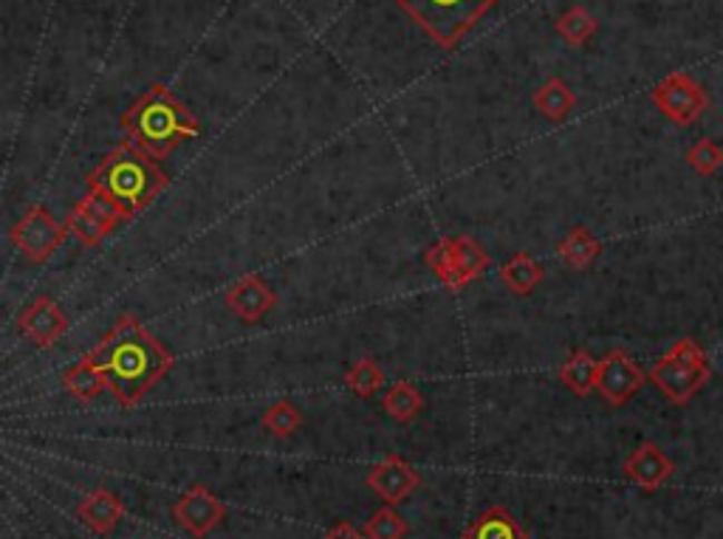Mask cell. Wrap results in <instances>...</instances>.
Instances as JSON below:
<instances>
[{"mask_svg": "<svg viewBox=\"0 0 723 539\" xmlns=\"http://www.w3.org/2000/svg\"><path fill=\"white\" fill-rule=\"evenodd\" d=\"M91 359L105 370L108 390L123 406H134L173 367V353L153 340L145 325L130 314L119 316Z\"/></svg>", "mask_w": 723, "mask_h": 539, "instance_id": "1", "label": "cell"}, {"mask_svg": "<svg viewBox=\"0 0 723 539\" xmlns=\"http://www.w3.org/2000/svg\"><path fill=\"white\" fill-rule=\"evenodd\" d=\"M123 145L150 158H165L182 141L201 134V121L165 86H153L123 116Z\"/></svg>", "mask_w": 723, "mask_h": 539, "instance_id": "2", "label": "cell"}, {"mask_svg": "<svg viewBox=\"0 0 723 539\" xmlns=\"http://www.w3.org/2000/svg\"><path fill=\"white\" fill-rule=\"evenodd\" d=\"M167 184H170V178L158 167L156 158L128 145L110 153L88 178V189L108 195L114 204L123 206L128 218L145 213L147 206L165 193Z\"/></svg>", "mask_w": 723, "mask_h": 539, "instance_id": "3", "label": "cell"}, {"mask_svg": "<svg viewBox=\"0 0 723 539\" xmlns=\"http://www.w3.org/2000/svg\"><path fill=\"white\" fill-rule=\"evenodd\" d=\"M432 43L456 49L500 0H393Z\"/></svg>", "mask_w": 723, "mask_h": 539, "instance_id": "4", "label": "cell"}, {"mask_svg": "<svg viewBox=\"0 0 723 539\" xmlns=\"http://www.w3.org/2000/svg\"><path fill=\"white\" fill-rule=\"evenodd\" d=\"M647 379L662 390V395H667V401L684 406L706 388L712 379V362L698 342L684 336L653 364Z\"/></svg>", "mask_w": 723, "mask_h": 539, "instance_id": "5", "label": "cell"}, {"mask_svg": "<svg viewBox=\"0 0 723 539\" xmlns=\"http://www.w3.org/2000/svg\"><path fill=\"white\" fill-rule=\"evenodd\" d=\"M653 105L658 108V114L667 116L673 125L678 128H690L710 108V94L701 86L698 79L690 77L684 71H673L658 82L651 91Z\"/></svg>", "mask_w": 723, "mask_h": 539, "instance_id": "6", "label": "cell"}, {"mask_svg": "<svg viewBox=\"0 0 723 539\" xmlns=\"http://www.w3.org/2000/svg\"><path fill=\"white\" fill-rule=\"evenodd\" d=\"M68 235V226H60L43 204H35L18 224L12 226V243L31 263H46L55 257Z\"/></svg>", "mask_w": 723, "mask_h": 539, "instance_id": "7", "label": "cell"}, {"mask_svg": "<svg viewBox=\"0 0 723 539\" xmlns=\"http://www.w3.org/2000/svg\"><path fill=\"white\" fill-rule=\"evenodd\" d=\"M647 373L627 356L625 351H610L608 356L599 362V379H596V390L610 406H625L638 390L645 388Z\"/></svg>", "mask_w": 723, "mask_h": 539, "instance_id": "8", "label": "cell"}, {"mask_svg": "<svg viewBox=\"0 0 723 539\" xmlns=\"http://www.w3.org/2000/svg\"><path fill=\"white\" fill-rule=\"evenodd\" d=\"M173 517L193 537H207L224 520L226 509L213 491L204 489V486H193L178 497V503L173 506Z\"/></svg>", "mask_w": 723, "mask_h": 539, "instance_id": "9", "label": "cell"}, {"mask_svg": "<svg viewBox=\"0 0 723 539\" xmlns=\"http://www.w3.org/2000/svg\"><path fill=\"white\" fill-rule=\"evenodd\" d=\"M622 472H625V478L633 480L638 489L658 491L675 474V463L670 461L658 443L645 441L638 443V447L627 454Z\"/></svg>", "mask_w": 723, "mask_h": 539, "instance_id": "10", "label": "cell"}, {"mask_svg": "<svg viewBox=\"0 0 723 539\" xmlns=\"http://www.w3.org/2000/svg\"><path fill=\"white\" fill-rule=\"evenodd\" d=\"M419 483L421 474L408 461H401L399 454H390L368 472V486L382 497L384 506H399L401 500H408L419 489Z\"/></svg>", "mask_w": 723, "mask_h": 539, "instance_id": "11", "label": "cell"}, {"mask_svg": "<svg viewBox=\"0 0 723 539\" xmlns=\"http://www.w3.org/2000/svg\"><path fill=\"white\" fill-rule=\"evenodd\" d=\"M20 331H23L26 340H31L40 347H51L66 336L68 331V316L62 314L60 305L51 297H37L29 308L20 316Z\"/></svg>", "mask_w": 723, "mask_h": 539, "instance_id": "12", "label": "cell"}, {"mask_svg": "<svg viewBox=\"0 0 723 539\" xmlns=\"http://www.w3.org/2000/svg\"><path fill=\"white\" fill-rule=\"evenodd\" d=\"M226 305L244 322H257L277 305V294L261 277L250 274V277L237 280L226 292Z\"/></svg>", "mask_w": 723, "mask_h": 539, "instance_id": "13", "label": "cell"}, {"mask_svg": "<svg viewBox=\"0 0 723 539\" xmlns=\"http://www.w3.org/2000/svg\"><path fill=\"white\" fill-rule=\"evenodd\" d=\"M123 514H125L123 500H119L110 489H102V486L94 489L91 494L77 506V517L82 520V526L91 528V531L99 533V537L114 531V528L119 526V520H123Z\"/></svg>", "mask_w": 723, "mask_h": 539, "instance_id": "14", "label": "cell"}, {"mask_svg": "<svg viewBox=\"0 0 723 539\" xmlns=\"http://www.w3.org/2000/svg\"><path fill=\"white\" fill-rule=\"evenodd\" d=\"M535 108L537 114H543L546 119L563 121L577 108V94L568 88V82H563L559 77H551L535 91Z\"/></svg>", "mask_w": 723, "mask_h": 539, "instance_id": "15", "label": "cell"}, {"mask_svg": "<svg viewBox=\"0 0 723 539\" xmlns=\"http://www.w3.org/2000/svg\"><path fill=\"white\" fill-rule=\"evenodd\" d=\"M557 255L574 272H585L602 255V243L590 235L588 226H574L557 246Z\"/></svg>", "mask_w": 723, "mask_h": 539, "instance_id": "16", "label": "cell"}, {"mask_svg": "<svg viewBox=\"0 0 723 539\" xmlns=\"http://www.w3.org/2000/svg\"><path fill=\"white\" fill-rule=\"evenodd\" d=\"M463 539H526L524 528L500 506H492L472 520Z\"/></svg>", "mask_w": 723, "mask_h": 539, "instance_id": "17", "label": "cell"}, {"mask_svg": "<svg viewBox=\"0 0 723 539\" xmlns=\"http://www.w3.org/2000/svg\"><path fill=\"white\" fill-rule=\"evenodd\" d=\"M543 274L546 272H543V266L529 252H517V255H511L509 261L504 263V268H500V280H504L506 288L520 294V297L535 292L537 285L543 283Z\"/></svg>", "mask_w": 723, "mask_h": 539, "instance_id": "18", "label": "cell"}, {"mask_svg": "<svg viewBox=\"0 0 723 539\" xmlns=\"http://www.w3.org/2000/svg\"><path fill=\"white\" fill-rule=\"evenodd\" d=\"M559 379L571 390L574 395H588L596 390V379H599V362L590 356L588 351H577L563 362L559 367Z\"/></svg>", "mask_w": 723, "mask_h": 539, "instance_id": "19", "label": "cell"}, {"mask_svg": "<svg viewBox=\"0 0 723 539\" xmlns=\"http://www.w3.org/2000/svg\"><path fill=\"white\" fill-rule=\"evenodd\" d=\"M66 390L71 395H77L79 401H91L97 399L102 390H108V376H105V370L94 362L91 356H86L79 364H74L71 373L66 376Z\"/></svg>", "mask_w": 723, "mask_h": 539, "instance_id": "20", "label": "cell"}, {"mask_svg": "<svg viewBox=\"0 0 723 539\" xmlns=\"http://www.w3.org/2000/svg\"><path fill=\"white\" fill-rule=\"evenodd\" d=\"M427 266L432 268L438 280L450 288H463L467 280H463L461 268H458V257H456V241L452 237H444V241L432 243L427 248Z\"/></svg>", "mask_w": 723, "mask_h": 539, "instance_id": "21", "label": "cell"}, {"mask_svg": "<svg viewBox=\"0 0 723 539\" xmlns=\"http://www.w3.org/2000/svg\"><path fill=\"white\" fill-rule=\"evenodd\" d=\"M596 29H599V23H596V18L585 7L566 9L557 20V35L563 37L568 46H574V49H583L590 37L596 35Z\"/></svg>", "mask_w": 723, "mask_h": 539, "instance_id": "22", "label": "cell"}, {"mask_svg": "<svg viewBox=\"0 0 723 539\" xmlns=\"http://www.w3.org/2000/svg\"><path fill=\"white\" fill-rule=\"evenodd\" d=\"M421 406H424V399H421L419 390L408 382L393 384V388L388 390V395H384V412H388L393 421H399V424L413 421L421 412Z\"/></svg>", "mask_w": 723, "mask_h": 539, "instance_id": "23", "label": "cell"}, {"mask_svg": "<svg viewBox=\"0 0 723 539\" xmlns=\"http://www.w3.org/2000/svg\"><path fill=\"white\" fill-rule=\"evenodd\" d=\"M345 384L359 399H371V395H377L384 388V373L373 359H359L345 373Z\"/></svg>", "mask_w": 723, "mask_h": 539, "instance_id": "24", "label": "cell"}, {"mask_svg": "<svg viewBox=\"0 0 723 539\" xmlns=\"http://www.w3.org/2000/svg\"><path fill=\"white\" fill-rule=\"evenodd\" d=\"M456 257L467 283L478 280L489 268V252L475 237H456Z\"/></svg>", "mask_w": 723, "mask_h": 539, "instance_id": "25", "label": "cell"}, {"mask_svg": "<svg viewBox=\"0 0 723 539\" xmlns=\"http://www.w3.org/2000/svg\"><path fill=\"white\" fill-rule=\"evenodd\" d=\"M300 424H303V415H300L292 401H277V404L266 406V412H263V427L277 438L294 435Z\"/></svg>", "mask_w": 723, "mask_h": 539, "instance_id": "26", "label": "cell"}, {"mask_svg": "<svg viewBox=\"0 0 723 539\" xmlns=\"http://www.w3.org/2000/svg\"><path fill=\"white\" fill-rule=\"evenodd\" d=\"M79 209H86L88 215H91L94 220H97L99 226H105V229H114L116 224H123V220H128V215L123 213V206L114 204V200L108 198V195L102 193H94V189H88V195L82 200H79Z\"/></svg>", "mask_w": 723, "mask_h": 539, "instance_id": "27", "label": "cell"}, {"mask_svg": "<svg viewBox=\"0 0 723 539\" xmlns=\"http://www.w3.org/2000/svg\"><path fill=\"white\" fill-rule=\"evenodd\" d=\"M687 164L698 176H715L723 167V147L712 139H698L687 150Z\"/></svg>", "mask_w": 723, "mask_h": 539, "instance_id": "28", "label": "cell"}, {"mask_svg": "<svg viewBox=\"0 0 723 539\" xmlns=\"http://www.w3.org/2000/svg\"><path fill=\"white\" fill-rule=\"evenodd\" d=\"M404 533H408V522L401 520L393 506H382L365 526L368 539H401Z\"/></svg>", "mask_w": 723, "mask_h": 539, "instance_id": "29", "label": "cell"}, {"mask_svg": "<svg viewBox=\"0 0 723 539\" xmlns=\"http://www.w3.org/2000/svg\"><path fill=\"white\" fill-rule=\"evenodd\" d=\"M66 226H68V232H71L74 237H79V241L86 243V246H97V243L108 235V229H105V226H99L97 220H94L86 209H79V206H74V213L68 215Z\"/></svg>", "mask_w": 723, "mask_h": 539, "instance_id": "30", "label": "cell"}, {"mask_svg": "<svg viewBox=\"0 0 723 539\" xmlns=\"http://www.w3.org/2000/svg\"><path fill=\"white\" fill-rule=\"evenodd\" d=\"M325 539H362V533H359L351 522H336V526L325 533Z\"/></svg>", "mask_w": 723, "mask_h": 539, "instance_id": "31", "label": "cell"}]
</instances>
